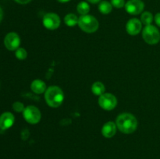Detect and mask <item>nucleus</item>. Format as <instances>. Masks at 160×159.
Listing matches in <instances>:
<instances>
[{"label":"nucleus","instance_id":"obj_21","mask_svg":"<svg viewBox=\"0 0 160 159\" xmlns=\"http://www.w3.org/2000/svg\"><path fill=\"white\" fill-rule=\"evenodd\" d=\"M111 4L113 7L117 9H121L125 6V0H111Z\"/></svg>","mask_w":160,"mask_h":159},{"label":"nucleus","instance_id":"obj_2","mask_svg":"<svg viewBox=\"0 0 160 159\" xmlns=\"http://www.w3.org/2000/svg\"><path fill=\"white\" fill-rule=\"evenodd\" d=\"M45 98L48 106L57 108L62 104L64 99L62 90L57 86L49 87L45 92Z\"/></svg>","mask_w":160,"mask_h":159},{"label":"nucleus","instance_id":"obj_23","mask_svg":"<svg viewBox=\"0 0 160 159\" xmlns=\"http://www.w3.org/2000/svg\"><path fill=\"white\" fill-rule=\"evenodd\" d=\"M155 21H156V24L160 26V12H158L156 15V17H155Z\"/></svg>","mask_w":160,"mask_h":159},{"label":"nucleus","instance_id":"obj_22","mask_svg":"<svg viewBox=\"0 0 160 159\" xmlns=\"http://www.w3.org/2000/svg\"><path fill=\"white\" fill-rule=\"evenodd\" d=\"M16 2L19 3V4H21V5H25V4H28L29 3L31 0H14Z\"/></svg>","mask_w":160,"mask_h":159},{"label":"nucleus","instance_id":"obj_8","mask_svg":"<svg viewBox=\"0 0 160 159\" xmlns=\"http://www.w3.org/2000/svg\"><path fill=\"white\" fill-rule=\"evenodd\" d=\"M124 7L131 15H138L143 12L145 4L142 0H129L126 2Z\"/></svg>","mask_w":160,"mask_h":159},{"label":"nucleus","instance_id":"obj_24","mask_svg":"<svg viewBox=\"0 0 160 159\" xmlns=\"http://www.w3.org/2000/svg\"><path fill=\"white\" fill-rule=\"evenodd\" d=\"M87 1L88 2L92 3V4H96V3L99 2L101 0H87Z\"/></svg>","mask_w":160,"mask_h":159},{"label":"nucleus","instance_id":"obj_14","mask_svg":"<svg viewBox=\"0 0 160 159\" xmlns=\"http://www.w3.org/2000/svg\"><path fill=\"white\" fill-rule=\"evenodd\" d=\"M105 90H106V87H105L104 84L102 83L95 82L92 84V91L94 94L101 96L102 94H103L105 93Z\"/></svg>","mask_w":160,"mask_h":159},{"label":"nucleus","instance_id":"obj_25","mask_svg":"<svg viewBox=\"0 0 160 159\" xmlns=\"http://www.w3.org/2000/svg\"><path fill=\"white\" fill-rule=\"evenodd\" d=\"M2 18H3V11L2 9V8L0 7V23H1Z\"/></svg>","mask_w":160,"mask_h":159},{"label":"nucleus","instance_id":"obj_19","mask_svg":"<svg viewBox=\"0 0 160 159\" xmlns=\"http://www.w3.org/2000/svg\"><path fill=\"white\" fill-rule=\"evenodd\" d=\"M16 57L17 58L20 60H23L27 58V55H28V53H27V51L23 48H19L16 50Z\"/></svg>","mask_w":160,"mask_h":159},{"label":"nucleus","instance_id":"obj_5","mask_svg":"<svg viewBox=\"0 0 160 159\" xmlns=\"http://www.w3.org/2000/svg\"><path fill=\"white\" fill-rule=\"evenodd\" d=\"M23 115L24 119L28 123L32 125L38 123L41 120V117H42L39 109L32 105L25 108L23 112Z\"/></svg>","mask_w":160,"mask_h":159},{"label":"nucleus","instance_id":"obj_15","mask_svg":"<svg viewBox=\"0 0 160 159\" xmlns=\"http://www.w3.org/2000/svg\"><path fill=\"white\" fill-rule=\"evenodd\" d=\"M78 20H79V18L75 14L69 13L64 17V23H66L67 26H73L78 24Z\"/></svg>","mask_w":160,"mask_h":159},{"label":"nucleus","instance_id":"obj_11","mask_svg":"<svg viewBox=\"0 0 160 159\" xmlns=\"http://www.w3.org/2000/svg\"><path fill=\"white\" fill-rule=\"evenodd\" d=\"M15 118L11 112H4L0 115V129L2 130L9 129L13 125Z\"/></svg>","mask_w":160,"mask_h":159},{"label":"nucleus","instance_id":"obj_12","mask_svg":"<svg viewBox=\"0 0 160 159\" xmlns=\"http://www.w3.org/2000/svg\"><path fill=\"white\" fill-rule=\"evenodd\" d=\"M117 125L113 122H108L103 126L102 129V133L106 138H111L117 132Z\"/></svg>","mask_w":160,"mask_h":159},{"label":"nucleus","instance_id":"obj_20","mask_svg":"<svg viewBox=\"0 0 160 159\" xmlns=\"http://www.w3.org/2000/svg\"><path fill=\"white\" fill-rule=\"evenodd\" d=\"M12 109L15 111L16 112H22L25 109L24 105L23 103L20 102V101H16L12 104Z\"/></svg>","mask_w":160,"mask_h":159},{"label":"nucleus","instance_id":"obj_7","mask_svg":"<svg viewBox=\"0 0 160 159\" xmlns=\"http://www.w3.org/2000/svg\"><path fill=\"white\" fill-rule=\"evenodd\" d=\"M42 23L45 28L53 31L57 29L60 25V18L57 14L49 12L44 16Z\"/></svg>","mask_w":160,"mask_h":159},{"label":"nucleus","instance_id":"obj_1","mask_svg":"<svg viewBox=\"0 0 160 159\" xmlns=\"http://www.w3.org/2000/svg\"><path fill=\"white\" fill-rule=\"evenodd\" d=\"M116 125L120 132L130 134L137 129L138 120L132 114L123 113L117 117Z\"/></svg>","mask_w":160,"mask_h":159},{"label":"nucleus","instance_id":"obj_4","mask_svg":"<svg viewBox=\"0 0 160 159\" xmlns=\"http://www.w3.org/2000/svg\"><path fill=\"white\" fill-rule=\"evenodd\" d=\"M142 37L147 44L156 45L160 40V33L159 30L153 25L145 26L142 32Z\"/></svg>","mask_w":160,"mask_h":159},{"label":"nucleus","instance_id":"obj_9","mask_svg":"<svg viewBox=\"0 0 160 159\" xmlns=\"http://www.w3.org/2000/svg\"><path fill=\"white\" fill-rule=\"evenodd\" d=\"M20 44V38L17 33L11 32L6 34L4 39V45L9 51H16L19 48Z\"/></svg>","mask_w":160,"mask_h":159},{"label":"nucleus","instance_id":"obj_26","mask_svg":"<svg viewBox=\"0 0 160 159\" xmlns=\"http://www.w3.org/2000/svg\"><path fill=\"white\" fill-rule=\"evenodd\" d=\"M59 2H61V3H66V2H70V0H57Z\"/></svg>","mask_w":160,"mask_h":159},{"label":"nucleus","instance_id":"obj_13","mask_svg":"<svg viewBox=\"0 0 160 159\" xmlns=\"http://www.w3.org/2000/svg\"><path fill=\"white\" fill-rule=\"evenodd\" d=\"M31 88L33 92L36 94H42L46 91V85L45 83L41 80H34L31 83Z\"/></svg>","mask_w":160,"mask_h":159},{"label":"nucleus","instance_id":"obj_10","mask_svg":"<svg viewBox=\"0 0 160 159\" xmlns=\"http://www.w3.org/2000/svg\"><path fill=\"white\" fill-rule=\"evenodd\" d=\"M142 27V23L141 20H139L137 18H133L128 20V23L126 25L127 32L130 35H137L140 33Z\"/></svg>","mask_w":160,"mask_h":159},{"label":"nucleus","instance_id":"obj_3","mask_svg":"<svg viewBox=\"0 0 160 159\" xmlns=\"http://www.w3.org/2000/svg\"><path fill=\"white\" fill-rule=\"evenodd\" d=\"M78 26L84 32L94 33L98 30L99 23L95 17L87 14L79 17Z\"/></svg>","mask_w":160,"mask_h":159},{"label":"nucleus","instance_id":"obj_17","mask_svg":"<svg viewBox=\"0 0 160 159\" xmlns=\"http://www.w3.org/2000/svg\"><path fill=\"white\" fill-rule=\"evenodd\" d=\"M77 10H78V13L81 14V16L87 15L90 11V6L86 2H81L78 3V6H77Z\"/></svg>","mask_w":160,"mask_h":159},{"label":"nucleus","instance_id":"obj_16","mask_svg":"<svg viewBox=\"0 0 160 159\" xmlns=\"http://www.w3.org/2000/svg\"><path fill=\"white\" fill-rule=\"evenodd\" d=\"M112 6L111 2L107 1H102L98 5V10L102 14H109L112 12Z\"/></svg>","mask_w":160,"mask_h":159},{"label":"nucleus","instance_id":"obj_18","mask_svg":"<svg viewBox=\"0 0 160 159\" xmlns=\"http://www.w3.org/2000/svg\"><path fill=\"white\" fill-rule=\"evenodd\" d=\"M152 20L153 16L150 12H144L141 16V22L146 26L151 25Z\"/></svg>","mask_w":160,"mask_h":159},{"label":"nucleus","instance_id":"obj_6","mask_svg":"<svg viewBox=\"0 0 160 159\" xmlns=\"http://www.w3.org/2000/svg\"><path fill=\"white\" fill-rule=\"evenodd\" d=\"M98 104L104 110L111 111L117 106V99L112 94L104 93L98 98Z\"/></svg>","mask_w":160,"mask_h":159}]
</instances>
